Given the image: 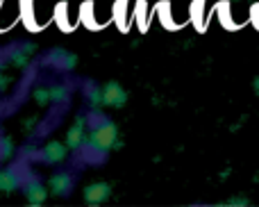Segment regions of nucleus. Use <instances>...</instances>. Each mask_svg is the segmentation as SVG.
I'll list each match as a JSON object with an SVG mask.
<instances>
[{
    "instance_id": "obj_3",
    "label": "nucleus",
    "mask_w": 259,
    "mask_h": 207,
    "mask_svg": "<svg viewBox=\"0 0 259 207\" xmlns=\"http://www.w3.org/2000/svg\"><path fill=\"white\" fill-rule=\"evenodd\" d=\"M109 194V187L107 185H91L89 189H87V200L89 203H100V200H105Z\"/></svg>"
},
{
    "instance_id": "obj_6",
    "label": "nucleus",
    "mask_w": 259,
    "mask_h": 207,
    "mask_svg": "<svg viewBox=\"0 0 259 207\" xmlns=\"http://www.w3.org/2000/svg\"><path fill=\"white\" fill-rule=\"evenodd\" d=\"M64 96H66L64 87H53V89H50V98L53 100H64Z\"/></svg>"
},
{
    "instance_id": "obj_4",
    "label": "nucleus",
    "mask_w": 259,
    "mask_h": 207,
    "mask_svg": "<svg viewBox=\"0 0 259 207\" xmlns=\"http://www.w3.org/2000/svg\"><path fill=\"white\" fill-rule=\"evenodd\" d=\"M50 187H53V191H57V194L68 191L71 189V176H66V173H57V176L50 180Z\"/></svg>"
},
{
    "instance_id": "obj_5",
    "label": "nucleus",
    "mask_w": 259,
    "mask_h": 207,
    "mask_svg": "<svg viewBox=\"0 0 259 207\" xmlns=\"http://www.w3.org/2000/svg\"><path fill=\"white\" fill-rule=\"evenodd\" d=\"M46 157L50 159V162H59V159L64 157V148L59 144H53L48 146V153H46Z\"/></svg>"
},
{
    "instance_id": "obj_1",
    "label": "nucleus",
    "mask_w": 259,
    "mask_h": 207,
    "mask_svg": "<svg viewBox=\"0 0 259 207\" xmlns=\"http://www.w3.org/2000/svg\"><path fill=\"white\" fill-rule=\"evenodd\" d=\"M116 139V128L109 121H103L98 128H94L89 135V144L94 150H107Z\"/></svg>"
},
{
    "instance_id": "obj_2",
    "label": "nucleus",
    "mask_w": 259,
    "mask_h": 207,
    "mask_svg": "<svg viewBox=\"0 0 259 207\" xmlns=\"http://www.w3.org/2000/svg\"><path fill=\"white\" fill-rule=\"evenodd\" d=\"M103 100H105L107 105L121 107V105L125 103V94H123V89L116 85V82H109V85L105 87V91H103Z\"/></svg>"
}]
</instances>
